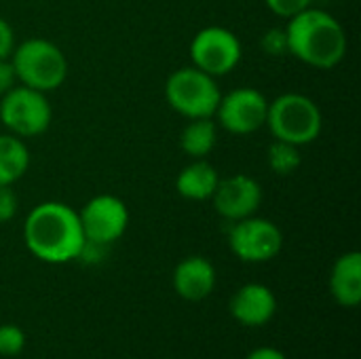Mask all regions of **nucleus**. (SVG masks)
Listing matches in <instances>:
<instances>
[{
  "label": "nucleus",
  "instance_id": "nucleus-1",
  "mask_svg": "<svg viewBox=\"0 0 361 359\" xmlns=\"http://www.w3.org/2000/svg\"><path fill=\"white\" fill-rule=\"evenodd\" d=\"M23 241L38 260L51 264L80 258L87 243L78 212L59 201H44L27 214Z\"/></svg>",
  "mask_w": 361,
  "mask_h": 359
},
{
  "label": "nucleus",
  "instance_id": "nucleus-2",
  "mask_svg": "<svg viewBox=\"0 0 361 359\" xmlns=\"http://www.w3.org/2000/svg\"><path fill=\"white\" fill-rule=\"evenodd\" d=\"M283 30L288 36V53L307 66L330 70L345 59V28L328 11L307 6L305 11L290 17Z\"/></svg>",
  "mask_w": 361,
  "mask_h": 359
},
{
  "label": "nucleus",
  "instance_id": "nucleus-3",
  "mask_svg": "<svg viewBox=\"0 0 361 359\" xmlns=\"http://www.w3.org/2000/svg\"><path fill=\"white\" fill-rule=\"evenodd\" d=\"M15 76L21 85L49 93L63 85L68 76L66 55L57 44L44 38H27L11 53Z\"/></svg>",
  "mask_w": 361,
  "mask_h": 359
},
{
  "label": "nucleus",
  "instance_id": "nucleus-4",
  "mask_svg": "<svg viewBox=\"0 0 361 359\" xmlns=\"http://www.w3.org/2000/svg\"><path fill=\"white\" fill-rule=\"evenodd\" d=\"M275 140L290 142L294 146L311 144L322 133V110L302 93H283L269 102L267 123Z\"/></svg>",
  "mask_w": 361,
  "mask_h": 359
},
{
  "label": "nucleus",
  "instance_id": "nucleus-5",
  "mask_svg": "<svg viewBox=\"0 0 361 359\" xmlns=\"http://www.w3.org/2000/svg\"><path fill=\"white\" fill-rule=\"evenodd\" d=\"M165 97L178 114L186 118H205L216 114L222 93L214 76L195 66H186L169 74Z\"/></svg>",
  "mask_w": 361,
  "mask_h": 359
},
{
  "label": "nucleus",
  "instance_id": "nucleus-6",
  "mask_svg": "<svg viewBox=\"0 0 361 359\" xmlns=\"http://www.w3.org/2000/svg\"><path fill=\"white\" fill-rule=\"evenodd\" d=\"M51 104L47 93L19 85L6 91L0 99V121L17 138L40 135L51 125Z\"/></svg>",
  "mask_w": 361,
  "mask_h": 359
},
{
  "label": "nucleus",
  "instance_id": "nucleus-7",
  "mask_svg": "<svg viewBox=\"0 0 361 359\" xmlns=\"http://www.w3.org/2000/svg\"><path fill=\"white\" fill-rule=\"evenodd\" d=\"M190 59L192 66L205 74L214 78L224 76L241 61V42L231 30L222 25H207L192 36Z\"/></svg>",
  "mask_w": 361,
  "mask_h": 359
},
{
  "label": "nucleus",
  "instance_id": "nucleus-8",
  "mask_svg": "<svg viewBox=\"0 0 361 359\" xmlns=\"http://www.w3.org/2000/svg\"><path fill=\"white\" fill-rule=\"evenodd\" d=\"M228 245L243 262H267L281 252L283 235L271 220L247 216L233 224Z\"/></svg>",
  "mask_w": 361,
  "mask_h": 359
},
{
  "label": "nucleus",
  "instance_id": "nucleus-9",
  "mask_svg": "<svg viewBox=\"0 0 361 359\" xmlns=\"http://www.w3.org/2000/svg\"><path fill=\"white\" fill-rule=\"evenodd\" d=\"M269 99L254 87H239L220 97L216 108L218 123L237 135H247L264 127Z\"/></svg>",
  "mask_w": 361,
  "mask_h": 359
},
{
  "label": "nucleus",
  "instance_id": "nucleus-10",
  "mask_svg": "<svg viewBox=\"0 0 361 359\" xmlns=\"http://www.w3.org/2000/svg\"><path fill=\"white\" fill-rule=\"evenodd\" d=\"M85 239L97 245H108L123 237L129 224L127 205L114 195H97L78 212Z\"/></svg>",
  "mask_w": 361,
  "mask_h": 359
},
{
  "label": "nucleus",
  "instance_id": "nucleus-11",
  "mask_svg": "<svg viewBox=\"0 0 361 359\" xmlns=\"http://www.w3.org/2000/svg\"><path fill=\"white\" fill-rule=\"evenodd\" d=\"M212 199L216 212L222 218L237 222L247 216H254V212L262 203V188L252 176L235 174L218 182Z\"/></svg>",
  "mask_w": 361,
  "mask_h": 359
},
{
  "label": "nucleus",
  "instance_id": "nucleus-12",
  "mask_svg": "<svg viewBox=\"0 0 361 359\" xmlns=\"http://www.w3.org/2000/svg\"><path fill=\"white\" fill-rule=\"evenodd\" d=\"M275 294L262 284H247L239 288L231 300V313L243 326H264L275 315Z\"/></svg>",
  "mask_w": 361,
  "mask_h": 359
},
{
  "label": "nucleus",
  "instance_id": "nucleus-13",
  "mask_svg": "<svg viewBox=\"0 0 361 359\" xmlns=\"http://www.w3.org/2000/svg\"><path fill=\"white\" fill-rule=\"evenodd\" d=\"M214 286H216L214 264L203 256H188L173 271V288L184 300L199 303L214 292Z\"/></svg>",
  "mask_w": 361,
  "mask_h": 359
},
{
  "label": "nucleus",
  "instance_id": "nucleus-14",
  "mask_svg": "<svg viewBox=\"0 0 361 359\" xmlns=\"http://www.w3.org/2000/svg\"><path fill=\"white\" fill-rule=\"evenodd\" d=\"M330 290L338 305L357 307L361 303V254L349 252L343 254L332 269Z\"/></svg>",
  "mask_w": 361,
  "mask_h": 359
},
{
  "label": "nucleus",
  "instance_id": "nucleus-15",
  "mask_svg": "<svg viewBox=\"0 0 361 359\" xmlns=\"http://www.w3.org/2000/svg\"><path fill=\"white\" fill-rule=\"evenodd\" d=\"M220 182V176L212 163L205 159H192L190 165H186L178 178H176V190L180 197L190 201H205L212 199L216 186Z\"/></svg>",
  "mask_w": 361,
  "mask_h": 359
},
{
  "label": "nucleus",
  "instance_id": "nucleus-16",
  "mask_svg": "<svg viewBox=\"0 0 361 359\" xmlns=\"http://www.w3.org/2000/svg\"><path fill=\"white\" fill-rule=\"evenodd\" d=\"M30 167V152L21 138L0 133V186H13Z\"/></svg>",
  "mask_w": 361,
  "mask_h": 359
},
{
  "label": "nucleus",
  "instance_id": "nucleus-17",
  "mask_svg": "<svg viewBox=\"0 0 361 359\" xmlns=\"http://www.w3.org/2000/svg\"><path fill=\"white\" fill-rule=\"evenodd\" d=\"M218 142V125L212 116L190 118L180 135V146L190 159H205Z\"/></svg>",
  "mask_w": 361,
  "mask_h": 359
},
{
  "label": "nucleus",
  "instance_id": "nucleus-18",
  "mask_svg": "<svg viewBox=\"0 0 361 359\" xmlns=\"http://www.w3.org/2000/svg\"><path fill=\"white\" fill-rule=\"evenodd\" d=\"M267 161H269V167H271L273 174H277V176H290V174L298 171V167L302 163V157H300L298 146H294L290 142L275 140L269 146Z\"/></svg>",
  "mask_w": 361,
  "mask_h": 359
},
{
  "label": "nucleus",
  "instance_id": "nucleus-19",
  "mask_svg": "<svg viewBox=\"0 0 361 359\" xmlns=\"http://www.w3.org/2000/svg\"><path fill=\"white\" fill-rule=\"evenodd\" d=\"M25 345V336L21 332V328L17 326H0V355L4 358H11V355H17L21 353Z\"/></svg>",
  "mask_w": 361,
  "mask_h": 359
},
{
  "label": "nucleus",
  "instance_id": "nucleus-20",
  "mask_svg": "<svg viewBox=\"0 0 361 359\" xmlns=\"http://www.w3.org/2000/svg\"><path fill=\"white\" fill-rule=\"evenodd\" d=\"M260 47L269 55H286L288 53V36H286V30H279V28L267 30L264 36H262V40H260Z\"/></svg>",
  "mask_w": 361,
  "mask_h": 359
},
{
  "label": "nucleus",
  "instance_id": "nucleus-21",
  "mask_svg": "<svg viewBox=\"0 0 361 359\" xmlns=\"http://www.w3.org/2000/svg\"><path fill=\"white\" fill-rule=\"evenodd\" d=\"M264 2H267V6H269L275 15L286 17V19H290V17H294L296 13H300V11H305L307 6H311V0H264Z\"/></svg>",
  "mask_w": 361,
  "mask_h": 359
},
{
  "label": "nucleus",
  "instance_id": "nucleus-22",
  "mask_svg": "<svg viewBox=\"0 0 361 359\" xmlns=\"http://www.w3.org/2000/svg\"><path fill=\"white\" fill-rule=\"evenodd\" d=\"M17 214V195L11 186H0V222L13 220Z\"/></svg>",
  "mask_w": 361,
  "mask_h": 359
},
{
  "label": "nucleus",
  "instance_id": "nucleus-23",
  "mask_svg": "<svg viewBox=\"0 0 361 359\" xmlns=\"http://www.w3.org/2000/svg\"><path fill=\"white\" fill-rule=\"evenodd\" d=\"M15 49V36L13 28L0 17V59H8Z\"/></svg>",
  "mask_w": 361,
  "mask_h": 359
},
{
  "label": "nucleus",
  "instance_id": "nucleus-24",
  "mask_svg": "<svg viewBox=\"0 0 361 359\" xmlns=\"http://www.w3.org/2000/svg\"><path fill=\"white\" fill-rule=\"evenodd\" d=\"M15 83H17V76H15L11 59H0V95L11 91Z\"/></svg>",
  "mask_w": 361,
  "mask_h": 359
},
{
  "label": "nucleus",
  "instance_id": "nucleus-25",
  "mask_svg": "<svg viewBox=\"0 0 361 359\" xmlns=\"http://www.w3.org/2000/svg\"><path fill=\"white\" fill-rule=\"evenodd\" d=\"M247 359H286V355L281 351L273 349V347H260L254 353H250Z\"/></svg>",
  "mask_w": 361,
  "mask_h": 359
}]
</instances>
